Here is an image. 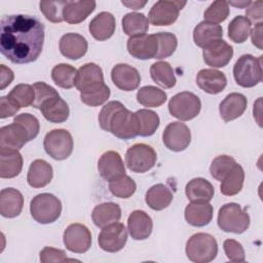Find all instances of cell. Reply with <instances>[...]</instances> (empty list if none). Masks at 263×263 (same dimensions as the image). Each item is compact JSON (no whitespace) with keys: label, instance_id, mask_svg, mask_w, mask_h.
Segmentation results:
<instances>
[{"label":"cell","instance_id":"obj_15","mask_svg":"<svg viewBox=\"0 0 263 263\" xmlns=\"http://www.w3.org/2000/svg\"><path fill=\"white\" fill-rule=\"evenodd\" d=\"M204 63L213 68H223L228 65L233 55V48L223 39L215 40L203 47Z\"/></svg>","mask_w":263,"mask_h":263},{"label":"cell","instance_id":"obj_11","mask_svg":"<svg viewBox=\"0 0 263 263\" xmlns=\"http://www.w3.org/2000/svg\"><path fill=\"white\" fill-rule=\"evenodd\" d=\"M186 1L160 0L153 4L149 11V21L154 26H170L174 24Z\"/></svg>","mask_w":263,"mask_h":263},{"label":"cell","instance_id":"obj_46","mask_svg":"<svg viewBox=\"0 0 263 263\" xmlns=\"http://www.w3.org/2000/svg\"><path fill=\"white\" fill-rule=\"evenodd\" d=\"M68 0L64 1H41L39 3L40 11L46 20L51 23H61L64 21L63 11Z\"/></svg>","mask_w":263,"mask_h":263},{"label":"cell","instance_id":"obj_9","mask_svg":"<svg viewBox=\"0 0 263 263\" xmlns=\"http://www.w3.org/2000/svg\"><path fill=\"white\" fill-rule=\"evenodd\" d=\"M201 109L199 98L190 91H182L175 95L168 102L170 113L182 120L187 121L195 118Z\"/></svg>","mask_w":263,"mask_h":263},{"label":"cell","instance_id":"obj_4","mask_svg":"<svg viewBox=\"0 0 263 263\" xmlns=\"http://www.w3.org/2000/svg\"><path fill=\"white\" fill-rule=\"evenodd\" d=\"M235 82L242 87H253L262 80V55L242 54L233 67Z\"/></svg>","mask_w":263,"mask_h":263},{"label":"cell","instance_id":"obj_33","mask_svg":"<svg viewBox=\"0 0 263 263\" xmlns=\"http://www.w3.org/2000/svg\"><path fill=\"white\" fill-rule=\"evenodd\" d=\"M223 29L219 24L211 22H200L193 30L194 43L199 47H204L209 43L222 39Z\"/></svg>","mask_w":263,"mask_h":263},{"label":"cell","instance_id":"obj_5","mask_svg":"<svg viewBox=\"0 0 263 263\" xmlns=\"http://www.w3.org/2000/svg\"><path fill=\"white\" fill-rule=\"evenodd\" d=\"M218 226L224 232L243 233L250 226V217L241 206L235 202L222 205L218 212Z\"/></svg>","mask_w":263,"mask_h":263},{"label":"cell","instance_id":"obj_37","mask_svg":"<svg viewBox=\"0 0 263 263\" xmlns=\"http://www.w3.org/2000/svg\"><path fill=\"white\" fill-rule=\"evenodd\" d=\"M122 29L129 37L145 35L149 29V21L143 13L129 12L122 18Z\"/></svg>","mask_w":263,"mask_h":263},{"label":"cell","instance_id":"obj_32","mask_svg":"<svg viewBox=\"0 0 263 263\" xmlns=\"http://www.w3.org/2000/svg\"><path fill=\"white\" fill-rule=\"evenodd\" d=\"M213 219V206L209 202H191L185 208V220L194 227L208 225Z\"/></svg>","mask_w":263,"mask_h":263},{"label":"cell","instance_id":"obj_7","mask_svg":"<svg viewBox=\"0 0 263 263\" xmlns=\"http://www.w3.org/2000/svg\"><path fill=\"white\" fill-rule=\"evenodd\" d=\"M43 147L51 158L64 160L67 159L73 151V138L67 129H52L46 134L43 140Z\"/></svg>","mask_w":263,"mask_h":263},{"label":"cell","instance_id":"obj_50","mask_svg":"<svg viewBox=\"0 0 263 263\" xmlns=\"http://www.w3.org/2000/svg\"><path fill=\"white\" fill-rule=\"evenodd\" d=\"M224 252L231 262H243L246 254L242 246L234 239H226L223 242Z\"/></svg>","mask_w":263,"mask_h":263},{"label":"cell","instance_id":"obj_20","mask_svg":"<svg viewBox=\"0 0 263 263\" xmlns=\"http://www.w3.org/2000/svg\"><path fill=\"white\" fill-rule=\"evenodd\" d=\"M196 83L204 92L217 95L226 87L227 78L219 70L202 69L196 75Z\"/></svg>","mask_w":263,"mask_h":263},{"label":"cell","instance_id":"obj_16","mask_svg":"<svg viewBox=\"0 0 263 263\" xmlns=\"http://www.w3.org/2000/svg\"><path fill=\"white\" fill-rule=\"evenodd\" d=\"M128 53L139 60L155 59L158 50V40L155 34L129 37L126 43Z\"/></svg>","mask_w":263,"mask_h":263},{"label":"cell","instance_id":"obj_40","mask_svg":"<svg viewBox=\"0 0 263 263\" xmlns=\"http://www.w3.org/2000/svg\"><path fill=\"white\" fill-rule=\"evenodd\" d=\"M251 26L246 16L237 15L228 25V37L235 43H243L251 33Z\"/></svg>","mask_w":263,"mask_h":263},{"label":"cell","instance_id":"obj_53","mask_svg":"<svg viewBox=\"0 0 263 263\" xmlns=\"http://www.w3.org/2000/svg\"><path fill=\"white\" fill-rule=\"evenodd\" d=\"M20 106L11 100L8 96L1 97L0 99V118L4 119L7 117H11L20 110Z\"/></svg>","mask_w":263,"mask_h":263},{"label":"cell","instance_id":"obj_41","mask_svg":"<svg viewBox=\"0 0 263 263\" xmlns=\"http://www.w3.org/2000/svg\"><path fill=\"white\" fill-rule=\"evenodd\" d=\"M136 115L140 124L139 136L150 137L152 136L159 126V117L157 113L148 109H141L136 112Z\"/></svg>","mask_w":263,"mask_h":263},{"label":"cell","instance_id":"obj_13","mask_svg":"<svg viewBox=\"0 0 263 263\" xmlns=\"http://www.w3.org/2000/svg\"><path fill=\"white\" fill-rule=\"evenodd\" d=\"M127 240V231L122 223L115 222L102 228L99 234L100 248L109 253H115L123 249Z\"/></svg>","mask_w":263,"mask_h":263},{"label":"cell","instance_id":"obj_21","mask_svg":"<svg viewBox=\"0 0 263 263\" xmlns=\"http://www.w3.org/2000/svg\"><path fill=\"white\" fill-rule=\"evenodd\" d=\"M87 47V40L77 33H67L61 37L59 42L61 53L70 60L82 58L86 53Z\"/></svg>","mask_w":263,"mask_h":263},{"label":"cell","instance_id":"obj_18","mask_svg":"<svg viewBox=\"0 0 263 263\" xmlns=\"http://www.w3.org/2000/svg\"><path fill=\"white\" fill-rule=\"evenodd\" d=\"M98 170L101 177L106 181H112L125 175V166L120 154L110 150L102 154L98 161Z\"/></svg>","mask_w":263,"mask_h":263},{"label":"cell","instance_id":"obj_45","mask_svg":"<svg viewBox=\"0 0 263 263\" xmlns=\"http://www.w3.org/2000/svg\"><path fill=\"white\" fill-rule=\"evenodd\" d=\"M156 38L158 40V50L155 59L161 60L171 57L177 49L178 40L176 35L170 32H159L156 33Z\"/></svg>","mask_w":263,"mask_h":263},{"label":"cell","instance_id":"obj_42","mask_svg":"<svg viewBox=\"0 0 263 263\" xmlns=\"http://www.w3.org/2000/svg\"><path fill=\"white\" fill-rule=\"evenodd\" d=\"M137 189V185L135 181L126 176H120L109 182V190L110 192L118 197V198H128L130 197Z\"/></svg>","mask_w":263,"mask_h":263},{"label":"cell","instance_id":"obj_27","mask_svg":"<svg viewBox=\"0 0 263 263\" xmlns=\"http://www.w3.org/2000/svg\"><path fill=\"white\" fill-rule=\"evenodd\" d=\"M52 176L51 165L43 159H36L30 164L27 181L33 188H42L50 183Z\"/></svg>","mask_w":263,"mask_h":263},{"label":"cell","instance_id":"obj_36","mask_svg":"<svg viewBox=\"0 0 263 263\" xmlns=\"http://www.w3.org/2000/svg\"><path fill=\"white\" fill-rule=\"evenodd\" d=\"M150 75L154 82L163 88H172L176 85L177 79L170 63L159 61L151 65Z\"/></svg>","mask_w":263,"mask_h":263},{"label":"cell","instance_id":"obj_6","mask_svg":"<svg viewBox=\"0 0 263 263\" xmlns=\"http://www.w3.org/2000/svg\"><path fill=\"white\" fill-rule=\"evenodd\" d=\"M30 212L36 222L40 224H50L60 218L62 203L53 194L41 193L31 200Z\"/></svg>","mask_w":263,"mask_h":263},{"label":"cell","instance_id":"obj_48","mask_svg":"<svg viewBox=\"0 0 263 263\" xmlns=\"http://www.w3.org/2000/svg\"><path fill=\"white\" fill-rule=\"evenodd\" d=\"M33 88L35 90V100L32 106L36 109H40L41 106L50 100L53 97L59 96V92L50 85L46 84L45 82L39 81L33 84Z\"/></svg>","mask_w":263,"mask_h":263},{"label":"cell","instance_id":"obj_51","mask_svg":"<svg viewBox=\"0 0 263 263\" xmlns=\"http://www.w3.org/2000/svg\"><path fill=\"white\" fill-rule=\"evenodd\" d=\"M109 97H110V88L107 85H105L102 89L88 95L80 93L81 102L90 107H97L104 104L109 99Z\"/></svg>","mask_w":263,"mask_h":263},{"label":"cell","instance_id":"obj_25","mask_svg":"<svg viewBox=\"0 0 263 263\" xmlns=\"http://www.w3.org/2000/svg\"><path fill=\"white\" fill-rule=\"evenodd\" d=\"M24 206L23 194L14 188H4L0 192V214L5 218L17 217Z\"/></svg>","mask_w":263,"mask_h":263},{"label":"cell","instance_id":"obj_39","mask_svg":"<svg viewBox=\"0 0 263 263\" xmlns=\"http://www.w3.org/2000/svg\"><path fill=\"white\" fill-rule=\"evenodd\" d=\"M53 82L62 88H72L76 85L77 70L69 64H59L51 70Z\"/></svg>","mask_w":263,"mask_h":263},{"label":"cell","instance_id":"obj_52","mask_svg":"<svg viewBox=\"0 0 263 263\" xmlns=\"http://www.w3.org/2000/svg\"><path fill=\"white\" fill-rule=\"evenodd\" d=\"M40 261L42 263H57V262H65L69 259L67 258V254L65 251L51 248V247H45L40 252Z\"/></svg>","mask_w":263,"mask_h":263},{"label":"cell","instance_id":"obj_58","mask_svg":"<svg viewBox=\"0 0 263 263\" xmlns=\"http://www.w3.org/2000/svg\"><path fill=\"white\" fill-rule=\"evenodd\" d=\"M251 2H252V1H238V2L231 1V2H228V4L233 5V6H235V7H238V8H245V7H248Z\"/></svg>","mask_w":263,"mask_h":263},{"label":"cell","instance_id":"obj_31","mask_svg":"<svg viewBox=\"0 0 263 263\" xmlns=\"http://www.w3.org/2000/svg\"><path fill=\"white\" fill-rule=\"evenodd\" d=\"M121 218V209L115 202H103L96 205L91 213V219L96 226L103 228L109 224L118 222Z\"/></svg>","mask_w":263,"mask_h":263},{"label":"cell","instance_id":"obj_30","mask_svg":"<svg viewBox=\"0 0 263 263\" xmlns=\"http://www.w3.org/2000/svg\"><path fill=\"white\" fill-rule=\"evenodd\" d=\"M96 1H68L64 11V21L69 24H79L96 9Z\"/></svg>","mask_w":263,"mask_h":263},{"label":"cell","instance_id":"obj_35","mask_svg":"<svg viewBox=\"0 0 263 263\" xmlns=\"http://www.w3.org/2000/svg\"><path fill=\"white\" fill-rule=\"evenodd\" d=\"M245 181V171L240 164L236 163L233 168L221 181L220 191L223 195L232 196L240 192Z\"/></svg>","mask_w":263,"mask_h":263},{"label":"cell","instance_id":"obj_28","mask_svg":"<svg viewBox=\"0 0 263 263\" xmlns=\"http://www.w3.org/2000/svg\"><path fill=\"white\" fill-rule=\"evenodd\" d=\"M185 193L191 202H209L214 197L213 185L203 178H194L186 184Z\"/></svg>","mask_w":263,"mask_h":263},{"label":"cell","instance_id":"obj_43","mask_svg":"<svg viewBox=\"0 0 263 263\" xmlns=\"http://www.w3.org/2000/svg\"><path fill=\"white\" fill-rule=\"evenodd\" d=\"M7 96L13 100L20 108H26L33 104L35 100V90L33 85L21 83L15 85Z\"/></svg>","mask_w":263,"mask_h":263},{"label":"cell","instance_id":"obj_24","mask_svg":"<svg viewBox=\"0 0 263 263\" xmlns=\"http://www.w3.org/2000/svg\"><path fill=\"white\" fill-rule=\"evenodd\" d=\"M116 22L112 13L102 11L97 14L89 23L88 29L91 36L99 41H105L112 37L115 32Z\"/></svg>","mask_w":263,"mask_h":263},{"label":"cell","instance_id":"obj_26","mask_svg":"<svg viewBox=\"0 0 263 263\" xmlns=\"http://www.w3.org/2000/svg\"><path fill=\"white\" fill-rule=\"evenodd\" d=\"M29 141L28 133L16 122H12L0 128V147L20 150Z\"/></svg>","mask_w":263,"mask_h":263},{"label":"cell","instance_id":"obj_1","mask_svg":"<svg viewBox=\"0 0 263 263\" xmlns=\"http://www.w3.org/2000/svg\"><path fill=\"white\" fill-rule=\"evenodd\" d=\"M44 25L35 16L4 15L0 22V51L13 64L35 62L43 48Z\"/></svg>","mask_w":263,"mask_h":263},{"label":"cell","instance_id":"obj_29","mask_svg":"<svg viewBox=\"0 0 263 263\" xmlns=\"http://www.w3.org/2000/svg\"><path fill=\"white\" fill-rule=\"evenodd\" d=\"M44 118L52 123L65 122L70 114L68 104L59 96L51 98L39 109Z\"/></svg>","mask_w":263,"mask_h":263},{"label":"cell","instance_id":"obj_55","mask_svg":"<svg viewBox=\"0 0 263 263\" xmlns=\"http://www.w3.org/2000/svg\"><path fill=\"white\" fill-rule=\"evenodd\" d=\"M14 78L13 72L10 68L5 65H0V89L3 90L6 86H8Z\"/></svg>","mask_w":263,"mask_h":263},{"label":"cell","instance_id":"obj_34","mask_svg":"<svg viewBox=\"0 0 263 263\" xmlns=\"http://www.w3.org/2000/svg\"><path fill=\"white\" fill-rule=\"evenodd\" d=\"M174 195L171 189L164 184H156L148 189L145 201L148 206L154 211H162L166 209L173 201Z\"/></svg>","mask_w":263,"mask_h":263},{"label":"cell","instance_id":"obj_19","mask_svg":"<svg viewBox=\"0 0 263 263\" xmlns=\"http://www.w3.org/2000/svg\"><path fill=\"white\" fill-rule=\"evenodd\" d=\"M153 222L151 217L144 211L136 210L127 218V230L135 240H144L151 235Z\"/></svg>","mask_w":263,"mask_h":263},{"label":"cell","instance_id":"obj_38","mask_svg":"<svg viewBox=\"0 0 263 263\" xmlns=\"http://www.w3.org/2000/svg\"><path fill=\"white\" fill-rule=\"evenodd\" d=\"M166 99H167V96L164 90L152 85L143 86L137 92L138 103L148 108L159 107L162 104H164Z\"/></svg>","mask_w":263,"mask_h":263},{"label":"cell","instance_id":"obj_3","mask_svg":"<svg viewBox=\"0 0 263 263\" xmlns=\"http://www.w3.org/2000/svg\"><path fill=\"white\" fill-rule=\"evenodd\" d=\"M217 254V240L209 233H195L186 242V255L192 262L208 263L213 261Z\"/></svg>","mask_w":263,"mask_h":263},{"label":"cell","instance_id":"obj_22","mask_svg":"<svg viewBox=\"0 0 263 263\" xmlns=\"http://www.w3.org/2000/svg\"><path fill=\"white\" fill-rule=\"evenodd\" d=\"M23 168V157L16 149L0 147V177L11 179L20 175Z\"/></svg>","mask_w":263,"mask_h":263},{"label":"cell","instance_id":"obj_12","mask_svg":"<svg viewBox=\"0 0 263 263\" xmlns=\"http://www.w3.org/2000/svg\"><path fill=\"white\" fill-rule=\"evenodd\" d=\"M65 247L73 253L83 254L90 249L91 234L89 229L80 223L70 224L64 231Z\"/></svg>","mask_w":263,"mask_h":263},{"label":"cell","instance_id":"obj_49","mask_svg":"<svg viewBox=\"0 0 263 263\" xmlns=\"http://www.w3.org/2000/svg\"><path fill=\"white\" fill-rule=\"evenodd\" d=\"M13 122L21 124L25 128V130L28 133L30 141L35 139L39 134V130H40L39 120L30 113H22L17 115L16 117H14Z\"/></svg>","mask_w":263,"mask_h":263},{"label":"cell","instance_id":"obj_47","mask_svg":"<svg viewBox=\"0 0 263 263\" xmlns=\"http://www.w3.org/2000/svg\"><path fill=\"white\" fill-rule=\"evenodd\" d=\"M229 15V4L227 1H214L204 11V21L211 23H221L224 22Z\"/></svg>","mask_w":263,"mask_h":263},{"label":"cell","instance_id":"obj_56","mask_svg":"<svg viewBox=\"0 0 263 263\" xmlns=\"http://www.w3.org/2000/svg\"><path fill=\"white\" fill-rule=\"evenodd\" d=\"M262 28H263V24H257L255 25V27L251 30V40L252 43L258 47L259 49H262Z\"/></svg>","mask_w":263,"mask_h":263},{"label":"cell","instance_id":"obj_17","mask_svg":"<svg viewBox=\"0 0 263 263\" xmlns=\"http://www.w3.org/2000/svg\"><path fill=\"white\" fill-rule=\"evenodd\" d=\"M111 79L116 87L124 91L135 90L141 83L139 71L127 64L115 65L111 71Z\"/></svg>","mask_w":263,"mask_h":263},{"label":"cell","instance_id":"obj_8","mask_svg":"<svg viewBox=\"0 0 263 263\" xmlns=\"http://www.w3.org/2000/svg\"><path fill=\"white\" fill-rule=\"evenodd\" d=\"M155 150L144 143H138L127 149L125 153V164L129 171L143 174L150 171L156 163Z\"/></svg>","mask_w":263,"mask_h":263},{"label":"cell","instance_id":"obj_2","mask_svg":"<svg viewBox=\"0 0 263 263\" xmlns=\"http://www.w3.org/2000/svg\"><path fill=\"white\" fill-rule=\"evenodd\" d=\"M99 123L102 129L122 140L139 136L140 124L136 112L129 111L118 101H111L102 108Z\"/></svg>","mask_w":263,"mask_h":263},{"label":"cell","instance_id":"obj_44","mask_svg":"<svg viewBox=\"0 0 263 263\" xmlns=\"http://www.w3.org/2000/svg\"><path fill=\"white\" fill-rule=\"evenodd\" d=\"M235 164L236 161L233 157L228 155H219L213 159L210 166V173L214 179L222 181Z\"/></svg>","mask_w":263,"mask_h":263},{"label":"cell","instance_id":"obj_23","mask_svg":"<svg viewBox=\"0 0 263 263\" xmlns=\"http://www.w3.org/2000/svg\"><path fill=\"white\" fill-rule=\"evenodd\" d=\"M247 98L242 93H229L219 105L220 116L225 122L234 120L243 114L247 109Z\"/></svg>","mask_w":263,"mask_h":263},{"label":"cell","instance_id":"obj_10","mask_svg":"<svg viewBox=\"0 0 263 263\" xmlns=\"http://www.w3.org/2000/svg\"><path fill=\"white\" fill-rule=\"evenodd\" d=\"M104 75L101 67L95 63H87L77 70L76 88L82 95H88L105 86Z\"/></svg>","mask_w":263,"mask_h":263},{"label":"cell","instance_id":"obj_14","mask_svg":"<svg viewBox=\"0 0 263 263\" xmlns=\"http://www.w3.org/2000/svg\"><path fill=\"white\" fill-rule=\"evenodd\" d=\"M162 141L168 150L181 152L189 146L191 142V132L185 123L174 121L168 123L164 128Z\"/></svg>","mask_w":263,"mask_h":263},{"label":"cell","instance_id":"obj_54","mask_svg":"<svg viewBox=\"0 0 263 263\" xmlns=\"http://www.w3.org/2000/svg\"><path fill=\"white\" fill-rule=\"evenodd\" d=\"M263 2L262 1H255L251 2L250 5L247 7L246 10V17L250 21V23H254L255 25L262 23L263 12H262Z\"/></svg>","mask_w":263,"mask_h":263},{"label":"cell","instance_id":"obj_57","mask_svg":"<svg viewBox=\"0 0 263 263\" xmlns=\"http://www.w3.org/2000/svg\"><path fill=\"white\" fill-rule=\"evenodd\" d=\"M121 3L123 5H125L126 7H128V8H132L134 10H138V9L143 8L146 5L147 1H143V2H141V1H121Z\"/></svg>","mask_w":263,"mask_h":263}]
</instances>
